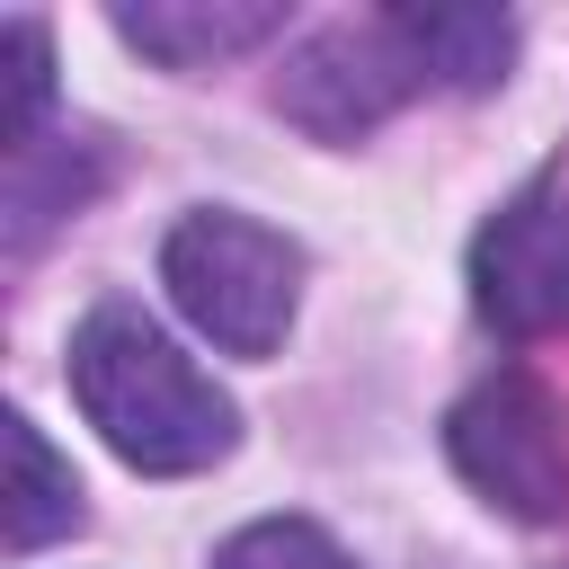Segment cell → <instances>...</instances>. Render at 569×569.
I'll list each match as a JSON object with an SVG mask.
<instances>
[{"label":"cell","mask_w":569,"mask_h":569,"mask_svg":"<svg viewBox=\"0 0 569 569\" xmlns=\"http://www.w3.org/2000/svg\"><path fill=\"white\" fill-rule=\"evenodd\" d=\"M160 284L222 356H276L302 293V249L249 213L204 204L160 240Z\"/></svg>","instance_id":"2"},{"label":"cell","mask_w":569,"mask_h":569,"mask_svg":"<svg viewBox=\"0 0 569 569\" xmlns=\"http://www.w3.org/2000/svg\"><path fill=\"white\" fill-rule=\"evenodd\" d=\"M213 569H356V560L320 525H302V516H258V525H240L213 551Z\"/></svg>","instance_id":"10"},{"label":"cell","mask_w":569,"mask_h":569,"mask_svg":"<svg viewBox=\"0 0 569 569\" xmlns=\"http://www.w3.org/2000/svg\"><path fill=\"white\" fill-rule=\"evenodd\" d=\"M391 36L409 44L427 89H498L516 62V18L507 9H382Z\"/></svg>","instance_id":"7"},{"label":"cell","mask_w":569,"mask_h":569,"mask_svg":"<svg viewBox=\"0 0 569 569\" xmlns=\"http://www.w3.org/2000/svg\"><path fill=\"white\" fill-rule=\"evenodd\" d=\"M409 89H427L418 62H409V44L391 36V18H365V27H329V36H311V44L284 62L276 107H284L293 124H311L320 142H347V133L382 124Z\"/></svg>","instance_id":"5"},{"label":"cell","mask_w":569,"mask_h":569,"mask_svg":"<svg viewBox=\"0 0 569 569\" xmlns=\"http://www.w3.org/2000/svg\"><path fill=\"white\" fill-rule=\"evenodd\" d=\"M71 400L80 418L107 436L116 462L178 480V471H213L240 445V409L213 373H196L133 302H98L71 329Z\"/></svg>","instance_id":"1"},{"label":"cell","mask_w":569,"mask_h":569,"mask_svg":"<svg viewBox=\"0 0 569 569\" xmlns=\"http://www.w3.org/2000/svg\"><path fill=\"white\" fill-rule=\"evenodd\" d=\"M0 71H9L0 133H9V160H18V151H36V116L53 98V36H44V18H9L0 27Z\"/></svg>","instance_id":"9"},{"label":"cell","mask_w":569,"mask_h":569,"mask_svg":"<svg viewBox=\"0 0 569 569\" xmlns=\"http://www.w3.org/2000/svg\"><path fill=\"white\" fill-rule=\"evenodd\" d=\"M0 453H9V480H0V542H9V551H44L53 533L80 525V480H71V462H62L18 409L0 418Z\"/></svg>","instance_id":"8"},{"label":"cell","mask_w":569,"mask_h":569,"mask_svg":"<svg viewBox=\"0 0 569 569\" xmlns=\"http://www.w3.org/2000/svg\"><path fill=\"white\" fill-rule=\"evenodd\" d=\"M284 27L276 0H142V9H116V36L142 44L151 62L169 71H204L222 53H249Z\"/></svg>","instance_id":"6"},{"label":"cell","mask_w":569,"mask_h":569,"mask_svg":"<svg viewBox=\"0 0 569 569\" xmlns=\"http://www.w3.org/2000/svg\"><path fill=\"white\" fill-rule=\"evenodd\" d=\"M445 453L489 507L525 525L569 516V409L533 373H489L480 391H462L445 418Z\"/></svg>","instance_id":"3"},{"label":"cell","mask_w":569,"mask_h":569,"mask_svg":"<svg viewBox=\"0 0 569 569\" xmlns=\"http://www.w3.org/2000/svg\"><path fill=\"white\" fill-rule=\"evenodd\" d=\"M471 311L498 338H560L569 329V196L525 187L471 240Z\"/></svg>","instance_id":"4"}]
</instances>
